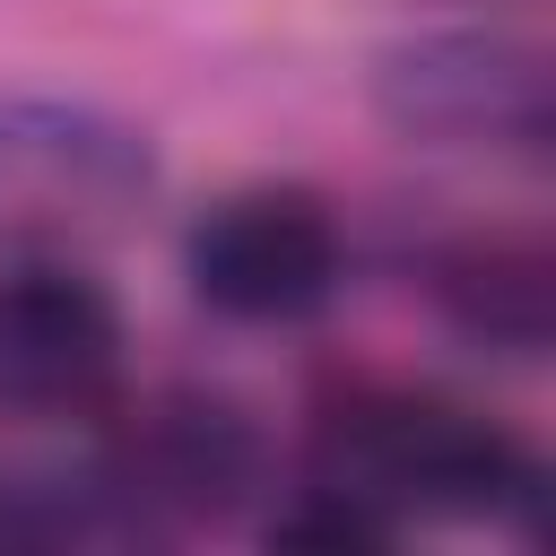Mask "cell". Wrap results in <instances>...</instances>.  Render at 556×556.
<instances>
[{"label":"cell","mask_w":556,"mask_h":556,"mask_svg":"<svg viewBox=\"0 0 556 556\" xmlns=\"http://www.w3.org/2000/svg\"><path fill=\"white\" fill-rule=\"evenodd\" d=\"M356 452L391 486H417V495H434L452 513H495V504H513L530 486V452L504 426L434 408V400H400V408L356 417Z\"/></svg>","instance_id":"5b68a950"},{"label":"cell","mask_w":556,"mask_h":556,"mask_svg":"<svg viewBox=\"0 0 556 556\" xmlns=\"http://www.w3.org/2000/svg\"><path fill=\"white\" fill-rule=\"evenodd\" d=\"M148 174L139 139L52 113V104H0V226H70L130 200Z\"/></svg>","instance_id":"3957f363"},{"label":"cell","mask_w":556,"mask_h":556,"mask_svg":"<svg viewBox=\"0 0 556 556\" xmlns=\"http://www.w3.org/2000/svg\"><path fill=\"white\" fill-rule=\"evenodd\" d=\"M339 278V235L304 191H252L200 217L191 235V287L200 304L235 321H295L330 295Z\"/></svg>","instance_id":"6da1fadb"},{"label":"cell","mask_w":556,"mask_h":556,"mask_svg":"<svg viewBox=\"0 0 556 556\" xmlns=\"http://www.w3.org/2000/svg\"><path fill=\"white\" fill-rule=\"evenodd\" d=\"M113 365V304L70 269H26L0 287V400L70 408Z\"/></svg>","instance_id":"277c9868"},{"label":"cell","mask_w":556,"mask_h":556,"mask_svg":"<svg viewBox=\"0 0 556 556\" xmlns=\"http://www.w3.org/2000/svg\"><path fill=\"white\" fill-rule=\"evenodd\" d=\"M443 304H452V321H460L469 339L530 356V348L547 339V261H539L530 243H513V235L469 243V252L443 269Z\"/></svg>","instance_id":"8992f818"},{"label":"cell","mask_w":556,"mask_h":556,"mask_svg":"<svg viewBox=\"0 0 556 556\" xmlns=\"http://www.w3.org/2000/svg\"><path fill=\"white\" fill-rule=\"evenodd\" d=\"M278 539H287V547H374V539H382V513H365V504L339 486V495L295 504V513L278 521Z\"/></svg>","instance_id":"52a82bcc"},{"label":"cell","mask_w":556,"mask_h":556,"mask_svg":"<svg viewBox=\"0 0 556 556\" xmlns=\"http://www.w3.org/2000/svg\"><path fill=\"white\" fill-rule=\"evenodd\" d=\"M391 122L426 139H539L547 130V78L504 35H426L382 61Z\"/></svg>","instance_id":"7a4b0ae2"}]
</instances>
